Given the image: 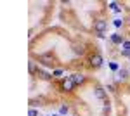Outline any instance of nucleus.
I'll return each mask as SVG.
<instances>
[{
    "mask_svg": "<svg viewBox=\"0 0 130 116\" xmlns=\"http://www.w3.org/2000/svg\"><path fill=\"white\" fill-rule=\"evenodd\" d=\"M102 62H104V61H102V56H101V54H94V56L90 57V66H92V68H99V66H102Z\"/></svg>",
    "mask_w": 130,
    "mask_h": 116,
    "instance_id": "f257e3e1",
    "label": "nucleus"
},
{
    "mask_svg": "<svg viewBox=\"0 0 130 116\" xmlns=\"http://www.w3.org/2000/svg\"><path fill=\"white\" fill-rule=\"evenodd\" d=\"M106 28H108V23L102 19H97L95 23H94V29L97 31V33H104L106 31Z\"/></svg>",
    "mask_w": 130,
    "mask_h": 116,
    "instance_id": "f03ea898",
    "label": "nucleus"
},
{
    "mask_svg": "<svg viewBox=\"0 0 130 116\" xmlns=\"http://www.w3.org/2000/svg\"><path fill=\"white\" fill-rule=\"evenodd\" d=\"M38 61H40L43 66H52V64H54V57H52L50 54H42L40 57H38Z\"/></svg>",
    "mask_w": 130,
    "mask_h": 116,
    "instance_id": "7ed1b4c3",
    "label": "nucleus"
},
{
    "mask_svg": "<svg viewBox=\"0 0 130 116\" xmlns=\"http://www.w3.org/2000/svg\"><path fill=\"white\" fill-rule=\"evenodd\" d=\"M73 88H75V83H73V80L68 76L64 81H62V90H64V92H71Z\"/></svg>",
    "mask_w": 130,
    "mask_h": 116,
    "instance_id": "20e7f679",
    "label": "nucleus"
},
{
    "mask_svg": "<svg viewBox=\"0 0 130 116\" xmlns=\"http://www.w3.org/2000/svg\"><path fill=\"white\" fill-rule=\"evenodd\" d=\"M70 78L73 80V83H75V85H82V83L85 81V76H83V75H78V73H76V75H71Z\"/></svg>",
    "mask_w": 130,
    "mask_h": 116,
    "instance_id": "39448f33",
    "label": "nucleus"
},
{
    "mask_svg": "<svg viewBox=\"0 0 130 116\" xmlns=\"http://www.w3.org/2000/svg\"><path fill=\"white\" fill-rule=\"evenodd\" d=\"M94 95L97 97V99H101V101H104L106 99V92H104V88L97 87V88H94Z\"/></svg>",
    "mask_w": 130,
    "mask_h": 116,
    "instance_id": "423d86ee",
    "label": "nucleus"
},
{
    "mask_svg": "<svg viewBox=\"0 0 130 116\" xmlns=\"http://www.w3.org/2000/svg\"><path fill=\"white\" fill-rule=\"evenodd\" d=\"M73 50H75V54H85V45L83 43H75L73 45Z\"/></svg>",
    "mask_w": 130,
    "mask_h": 116,
    "instance_id": "0eeeda50",
    "label": "nucleus"
},
{
    "mask_svg": "<svg viewBox=\"0 0 130 116\" xmlns=\"http://www.w3.org/2000/svg\"><path fill=\"white\" fill-rule=\"evenodd\" d=\"M109 38H111V42H113V43H123V42H125V40H123V37H121V35H118V33H113Z\"/></svg>",
    "mask_w": 130,
    "mask_h": 116,
    "instance_id": "6e6552de",
    "label": "nucleus"
},
{
    "mask_svg": "<svg viewBox=\"0 0 130 116\" xmlns=\"http://www.w3.org/2000/svg\"><path fill=\"white\" fill-rule=\"evenodd\" d=\"M127 75H128V71H127V69H120V71H118V78H120V80H125Z\"/></svg>",
    "mask_w": 130,
    "mask_h": 116,
    "instance_id": "1a4fd4ad",
    "label": "nucleus"
},
{
    "mask_svg": "<svg viewBox=\"0 0 130 116\" xmlns=\"http://www.w3.org/2000/svg\"><path fill=\"white\" fill-rule=\"evenodd\" d=\"M28 69H30L31 75H33V73H37V66H35V62H33V61H30V64H28Z\"/></svg>",
    "mask_w": 130,
    "mask_h": 116,
    "instance_id": "9d476101",
    "label": "nucleus"
},
{
    "mask_svg": "<svg viewBox=\"0 0 130 116\" xmlns=\"http://www.w3.org/2000/svg\"><path fill=\"white\" fill-rule=\"evenodd\" d=\"M127 52H130V42L128 40L123 42V54H127Z\"/></svg>",
    "mask_w": 130,
    "mask_h": 116,
    "instance_id": "9b49d317",
    "label": "nucleus"
},
{
    "mask_svg": "<svg viewBox=\"0 0 130 116\" xmlns=\"http://www.w3.org/2000/svg\"><path fill=\"white\" fill-rule=\"evenodd\" d=\"M38 75H40V78H43V80H50V78H52V75H49V73H43V71H38Z\"/></svg>",
    "mask_w": 130,
    "mask_h": 116,
    "instance_id": "f8f14e48",
    "label": "nucleus"
},
{
    "mask_svg": "<svg viewBox=\"0 0 130 116\" xmlns=\"http://www.w3.org/2000/svg\"><path fill=\"white\" fill-rule=\"evenodd\" d=\"M28 116H40V114H38V111H37V109H33V107H31L30 111H28Z\"/></svg>",
    "mask_w": 130,
    "mask_h": 116,
    "instance_id": "ddd939ff",
    "label": "nucleus"
},
{
    "mask_svg": "<svg viewBox=\"0 0 130 116\" xmlns=\"http://www.w3.org/2000/svg\"><path fill=\"white\" fill-rule=\"evenodd\" d=\"M109 7H111L113 10H115V12H120V7H118V5H116L115 2H113V4H109Z\"/></svg>",
    "mask_w": 130,
    "mask_h": 116,
    "instance_id": "4468645a",
    "label": "nucleus"
},
{
    "mask_svg": "<svg viewBox=\"0 0 130 116\" xmlns=\"http://www.w3.org/2000/svg\"><path fill=\"white\" fill-rule=\"evenodd\" d=\"M68 113V106H61V114H66Z\"/></svg>",
    "mask_w": 130,
    "mask_h": 116,
    "instance_id": "2eb2a0df",
    "label": "nucleus"
},
{
    "mask_svg": "<svg viewBox=\"0 0 130 116\" xmlns=\"http://www.w3.org/2000/svg\"><path fill=\"white\" fill-rule=\"evenodd\" d=\"M52 75H54V76H61V75H62V71H61V69H56Z\"/></svg>",
    "mask_w": 130,
    "mask_h": 116,
    "instance_id": "dca6fc26",
    "label": "nucleus"
},
{
    "mask_svg": "<svg viewBox=\"0 0 130 116\" xmlns=\"http://www.w3.org/2000/svg\"><path fill=\"white\" fill-rule=\"evenodd\" d=\"M121 23H123L121 19H115V26H121Z\"/></svg>",
    "mask_w": 130,
    "mask_h": 116,
    "instance_id": "f3484780",
    "label": "nucleus"
},
{
    "mask_svg": "<svg viewBox=\"0 0 130 116\" xmlns=\"http://www.w3.org/2000/svg\"><path fill=\"white\" fill-rule=\"evenodd\" d=\"M52 116H59V114H52Z\"/></svg>",
    "mask_w": 130,
    "mask_h": 116,
    "instance_id": "a211bd4d",
    "label": "nucleus"
},
{
    "mask_svg": "<svg viewBox=\"0 0 130 116\" xmlns=\"http://www.w3.org/2000/svg\"><path fill=\"white\" fill-rule=\"evenodd\" d=\"M128 24H130V18H128Z\"/></svg>",
    "mask_w": 130,
    "mask_h": 116,
    "instance_id": "6ab92c4d",
    "label": "nucleus"
}]
</instances>
